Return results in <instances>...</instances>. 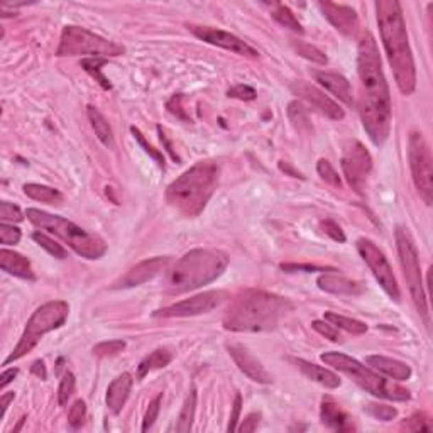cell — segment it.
I'll use <instances>...</instances> for the list:
<instances>
[{
  "label": "cell",
  "instance_id": "obj_1",
  "mask_svg": "<svg viewBox=\"0 0 433 433\" xmlns=\"http://www.w3.org/2000/svg\"><path fill=\"white\" fill-rule=\"evenodd\" d=\"M357 73L361 78L359 114L369 139L383 146L391 131V94L381 65L374 36L366 32L359 41Z\"/></svg>",
  "mask_w": 433,
  "mask_h": 433
},
{
  "label": "cell",
  "instance_id": "obj_2",
  "mask_svg": "<svg viewBox=\"0 0 433 433\" xmlns=\"http://www.w3.org/2000/svg\"><path fill=\"white\" fill-rule=\"evenodd\" d=\"M374 7L381 39L388 61L393 68L396 85L403 95H412L416 88V68H414L401 3L396 0H379Z\"/></svg>",
  "mask_w": 433,
  "mask_h": 433
},
{
  "label": "cell",
  "instance_id": "obj_3",
  "mask_svg": "<svg viewBox=\"0 0 433 433\" xmlns=\"http://www.w3.org/2000/svg\"><path fill=\"white\" fill-rule=\"evenodd\" d=\"M291 310L293 305L283 296L262 290H246L229 306L224 328L231 332L273 330Z\"/></svg>",
  "mask_w": 433,
  "mask_h": 433
},
{
  "label": "cell",
  "instance_id": "obj_4",
  "mask_svg": "<svg viewBox=\"0 0 433 433\" xmlns=\"http://www.w3.org/2000/svg\"><path fill=\"white\" fill-rule=\"evenodd\" d=\"M217 162L200 161L166 188V202L181 215L193 218L205 210L218 184Z\"/></svg>",
  "mask_w": 433,
  "mask_h": 433
},
{
  "label": "cell",
  "instance_id": "obj_5",
  "mask_svg": "<svg viewBox=\"0 0 433 433\" xmlns=\"http://www.w3.org/2000/svg\"><path fill=\"white\" fill-rule=\"evenodd\" d=\"M229 256L217 249H193L175 262L166 275L165 290L169 295L187 293L213 283L224 275Z\"/></svg>",
  "mask_w": 433,
  "mask_h": 433
},
{
  "label": "cell",
  "instance_id": "obj_6",
  "mask_svg": "<svg viewBox=\"0 0 433 433\" xmlns=\"http://www.w3.org/2000/svg\"><path fill=\"white\" fill-rule=\"evenodd\" d=\"M25 215L34 227L61 239L81 257L100 259L107 253V244L98 235L90 234L68 218L53 215L38 209H28Z\"/></svg>",
  "mask_w": 433,
  "mask_h": 433
},
{
  "label": "cell",
  "instance_id": "obj_7",
  "mask_svg": "<svg viewBox=\"0 0 433 433\" xmlns=\"http://www.w3.org/2000/svg\"><path fill=\"white\" fill-rule=\"evenodd\" d=\"M320 359L327 366H332L337 371L349 376L357 386H361L362 390L368 391L372 396L391 399V401H408L412 398L408 390L393 383V381L384 379L383 376H379V372L372 371L369 366L361 364L350 355L342 352H325L320 355Z\"/></svg>",
  "mask_w": 433,
  "mask_h": 433
},
{
  "label": "cell",
  "instance_id": "obj_8",
  "mask_svg": "<svg viewBox=\"0 0 433 433\" xmlns=\"http://www.w3.org/2000/svg\"><path fill=\"white\" fill-rule=\"evenodd\" d=\"M68 313L70 306L68 303L63 302V299H56V302H50L41 305L28 320L19 344H17L16 349L9 354V357L3 361V366H9L12 364L14 361H19V359L28 355L36 346H38L39 340L43 339L44 335L56 330L59 327H63L66 318H68Z\"/></svg>",
  "mask_w": 433,
  "mask_h": 433
},
{
  "label": "cell",
  "instance_id": "obj_9",
  "mask_svg": "<svg viewBox=\"0 0 433 433\" xmlns=\"http://www.w3.org/2000/svg\"><path fill=\"white\" fill-rule=\"evenodd\" d=\"M396 247H398L399 264H401L403 276H405L406 284H408L410 295L414 303V308L423 318L425 325L430 327V310H428V299L425 293L423 279H421L420 257H418L416 246H414L412 235L405 227L396 229Z\"/></svg>",
  "mask_w": 433,
  "mask_h": 433
},
{
  "label": "cell",
  "instance_id": "obj_10",
  "mask_svg": "<svg viewBox=\"0 0 433 433\" xmlns=\"http://www.w3.org/2000/svg\"><path fill=\"white\" fill-rule=\"evenodd\" d=\"M125 53L122 44L114 43L102 36L94 34L88 29L78 25H66L61 32L58 56H90V58H114Z\"/></svg>",
  "mask_w": 433,
  "mask_h": 433
},
{
  "label": "cell",
  "instance_id": "obj_11",
  "mask_svg": "<svg viewBox=\"0 0 433 433\" xmlns=\"http://www.w3.org/2000/svg\"><path fill=\"white\" fill-rule=\"evenodd\" d=\"M408 158L418 195L423 200L425 205L430 207L433 202V161L430 146L421 132H412L410 136Z\"/></svg>",
  "mask_w": 433,
  "mask_h": 433
},
{
  "label": "cell",
  "instance_id": "obj_12",
  "mask_svg": "<svg viewBox=\"0 0 433 433\" xmlns=\"http://www.w3.org/2000/svg\"><path fill=\"white\" fill-rule=\"evenodd\" d=\"M357 251L359 254H361V257L366 261V264L369 266V269L372 271L377 283H379L381 288L386 291V295L390 296L391 299H394V302H399L401 291H399L393 268H391L390 261L384 256L383 251H381L371 239H366V237H361V239L357 240Z\"/></svg>",
  "mask_w": 433,
  "mask_h": 433
},
{
  "label": "cell",
  "instance_id": "obj_13",
  "mask_svg": "<svg viewBox=\"0 0 433 433\" xmlns=\"http://www.w3.org/2000/svg\"><path fill=\"white\" fill-rule=\"evenodd\" d=\"M342 169L352 190L359 195L364 193L366 180L372 169V158L359 140H350L344 149Z\"/></svg>",
  "mask_w": 433,
  "mask_h": 433
},
{
  "label": "cell",
  "instance_id": "obj_14",
  "mask_svg": "<svg viewBox=\"0 0 433 433\" xmlns=\"http://www.w3.org/2000/svg\"><path fill=\"white\" fill-rule=\"evenodd\" d=\"M227 291H205V293L191 296V298L178 302L175 305H169L166 308L154 312V317L159 318H175V317H195L209 313L215 310L217 306L222 305L225 298H227Z\"/></svg>",
  "mask_w": 433,
  "mask_h": 433
},
{
  "label": "cell",
  "instance_id": "obj_15",
  "mask_svg": "<svg viewBox=\"0 0 433 433\" xmlns=\"http://www.w3.org/2000/svg\"><path fill=\"white\" fill-rule=\"evenodd\" d=\"M187 28H188V31H191V34L197 36L198 39L205 41V43L213 44V46L222 47V50H227V51H231V53L239 54V56H244V58H259L257 50H254L251 44H247L246 41L237 38L235 34H231V32L212 28V25L188 24Z\"/></svg>",
  "mask_w": 433,
  "mask_h": 433
},
{
  "label": "cell",
  "instance_id": "obj_16",
  "mask_svg": "<svg viewBox=\"0 0 433 433\" xmlns=\"http://www.w3.org/2000/svg\"><path fill=\"white\" fill-rule=\"evenodd\" d=\"M291 92H293L296 97L305 100L313 109L324 114L325 117L332 118V120H342L346 117V112H344L342 107L334 98L325 95V92H321L315 85L305 83V81H296V83L291 85Z\"/></svg>",
  "mask_w": 433,
  "mask_h": 433
},
{
  "label": "cell",
  "instance_id": "obj_17",
  "mask_svg": "<svg viewBox=\"0 0 433 433\" xmlns=\"http://www.w3.org/2000/svg\"><path fill=\"white\" fill-rule=\"evenodd\" d=\"M318 9L321 10V14L327 17L328 22L334 25L337 31L342 32L344 36L354 38L357 34L359 17L352 7L334 2H318Z\"/></svg>",
  "mask_w": 433,
  "mask_h": 433
},
{
  "label": "cell",
  "instance_id": "obj_18",
  "mask_svg": "<svg viewBox=\"0 0 433 433\" xmlns=\"http://www.w3.org/2000/svg\"><path fill=\"white\" fill-rule=\"evenodd\" d=\"M169 259L168 257H151L146 261L139 262L134 268L129 269L120 279L114 284V288H134L139 284L146 283V281L153 279L154 276H158L159 273L165 271L166 266H168Z\"/></svg>",
  "mask_w": 433,
  "mask_h": 433
},
{
  "label": "cell",
  "instance_id": "obj_19",
  "mask_svg": "<svg viewBox=\"0 0 433 433\" xmlns=\"http://www.w3.org/2000/svg\"><path fill=\"white\" fill-rule=\"evenodd\" d=\"M227 350H229V354H231V357L234 359L237 368L249 377V379L256 381V383L259 384L273 383L271 374L266 371L264 366H262L261 362H259L257 359L246 349V347L239 346V344H231V346H227Z\"/></svg>",
  "mask_w": 433,
  "mask_h": 433
},
{
  "label": "cell",
  "instance_id": "obj_20",
  "mask_svg": "<svg viewBox=\"0 0 433 433\" xmlns=\"http://www.w3.org/2000/svg\"><path fill=\"white\" fill-rule=\"evenodd\" d=\"M366 364L372 371L391 377L393 381H408L412 377V368L408 364L396 361V359L384 357V355H369V357H366Z\"/></svg>",
  "mask_w": 433,
  "mask_h": 433
},
{
  "label": "cell",
  "instance_id": "obj_21",
  "mask_svg": "<svg viewBox=\"0 0 433 433\" xmlns=\"http://www.w3.org/2000/svg\"><path fill=\"white\" fill-rule=\"evenodd\" d=\"M315 80L325 88V90H328L334 97L339 98L340 102L346 103L347 107H352L355 103L352 87H350L349 80H347L346 76L332 72H317Z\"/></svg>",
  "mask_w": 433,
  "mask_h": 433
},
{
  "label": "cell",
  "instance_id": "obj_22",
  "mask_svg": "<svg viewBox=\"0 0 433 433\" xmlns=\"http://www.w3.org/2000/svg\"><path fill=\"white\" fill-rule=\"evenodd\" d=\"M132 384H134V379L129 372H124V374L117 376L112 383L107 388V408L110 410L114 414H118L122 412V408L127 403L129 394H131Z\"/></svg>",
  "mask_w": 433,
  "mask_h": 433
},
{
  "label": "cell",
  "instance_id": "obj_23",
  "mask_svg": "<svg viewBox=\"0 0 433 433\" xmlns=\"http://www.w3.org/2000/svg\"><path fill=\"white\" fill-rule=\"evenodd\" d=\"M320 418L321 423L325 427L332 428L335 432H352L354 423L350 420V416L340 408L339 405L332 398H324L321 399V408H320Z\"/></svg>",
  "mask_w": 433,
  "mask_h": 433
},
{
  "label": "cell",
  "instance_id": "obj_24",
  "mask_svg": "<svg viewBox=\"0 0 433 433\" xmlns=\"http://www.w3.org/2000/svg\"><path fill=\"white\" fill-rule=\"evenodd\" d=\"M317 284L321 291L332 295H361L366 290L364 284L359 283V281L337 275H327V273L318 277Z\"/></svg>",
  "mask_w": 433,
  "mask_h": 433
},
{
  "label": "cell",
  "instance_id": "obj_25",
  "mask_svg": "<svg viewBox=\"0 0 433 433\" xmlns=\"http://www.w3.org/2000/svg\"><path fill=\"white\" fill-rule=\"evenodd\" d=\"M0 268L2 271H6L7 275H12L21 279H34V273H32L31 262L28 257H24L19 253H14V251L2 249L0 251Z\"/></svg>",
  "mask_w": 433,
  "mask_h": 433
},
{
  "label": "cell",
  "instance_id": "obj_26",
  "mask_svg": "<svg viewBox=\"0 0 433 433\" xmlns=\"http://www.w3.org/2000/svg\"><path fill=\"white\" fill-rule=\"evenodd\" d=\"M295 364L298 366L299 371L303 372V376L306 379L313 381V383L320 384V386L327 388V390H337L340 386V377L335 374V372L328 371V369L320 368V366L313 364V362L305 361V359H295Z\"/></svg>",
  "mask_w": 433,
  "mask_h": 433
},
{
  "label": "cell",
  "instance_id": "obj_27",
  "mask_svg": "<svg viewBox=\"0 0 433 433\" xmlns=\"http://www.w3.org/2000/svg\"><path fill=\"white\" fill-rule=\"evenodd\" d=\"M87 116L92 124V129L95 131V136H97L100 142H102L105 147H109V149H112V147L116 146V139H114L112 127L109 125L107 118L103 117V114L100 112L98 109H95L94 105H88Z\"/></svg>",
  "mask_w": 433,
  "mask_h": 433
},
{
  "label": "cell",
  "instance_id": "obj_28",
  "mask_svg": "<svg viewBox=\"0 0 433 433\" xmlns=\"http://www.w3.org/2000/svg\"><path fill=\"white\" fill-rule=\"evenodd\" d=\"M173 361V354L168 349H156L153 350L149 355L142 359L138 366V377L142 379L144 376L149 374L151 371H156V369L166 368L169 362Z\"/></svg>",
  "mask_w": 433,
  "mask_h": 433
},
{
  "label": "cell",
  "instance_id": "obj_29",
  "mask_svg": "<svg viewBox=\"0 0 433 433\" xmlns=\"http://www.w3.org/2000/svg\"><path fill=\"white\" fill-rule=\"evenodd\" d=\"M24 193L28 195L31 200H36V202H43V203H50V205H61L63 203V193L56 188L51 187H44V184L38 183H28L24 184Z\"/></svg>",
  "mask_w": 433,
  "mask_h": 433
},
{
  "label": "cell",
  "instance_id": "obj_30",
  "mask_svg": "<svg viewBox=\"0 0 433 433\" xmlns=\"http://www.w3.org/2000/svg\"><path fill=\"white\" fill-rule=\"evenodd\" d=\"M195 412H197V391L191 390L190 394L187 396L183 403V408H181L180 416H178L175 430L187 433L191 430V425H193L195 420Z\"/></svg>",
  "mask_w": 433,
  "mask_h": 433
},
{
  "label": "cell",
  "instance_id": "obj_31",
  "mask_svg": "<svg viewBox=\"0 0 433 433\" xmlns=\"http://www.w3.org/2000/svg\"><path fill=\"white\" fill-rule=\"evenodd\" d=\"M324 320H327L328 324L334 325L335 328L346 330L352 335H362L368 332V325H366L364 321H359V320H355V318L339 315V313H334V312L325 313Z\"/></svg>",
  "mask_w": 433,
  "mask_h": 433
},
{
  "label": "cell",
  "instance_id": "obj_32",
  "mask_svg": "<svg viewBox=\"0 0 433 433\" xmlns=\"http://www.w3.org/2000/svg\"><path fill=\"white\" fill-rule=\"evenodd\" d=\"M271 7H273L271 16L277 24H281L283 28H288V29H291V31L303 34L302 24H299L298 19H296V16L290 7L284 6V3H271Z\"/></svg>",
  "mask_w": 433,
  "mask_h": 433
},
{
  "label": "cell",
  "instance_id": "obj_33",
  "mask_svg": "<svg viewBox=\"0 0 433 433\" xmlns=\"http://www.w3.org/2000/svg\"><path fill=\"white\" fill-rule=\"evenodd\" d=\"M105 63H107L105 58H85V59H81V66H83L85 72L90 73V75L95 78V81H98L100 87H102L103 90H110V88H112V85H110L109 80H107L105 76L102 75V68L105 66Z\"/></svg>",
  "mask_w": 433,
  "mask_h": 433
},
{
  "label": "cell",
  "instance_id": "obj_34",
  "mask_svg": "<svg viewBox=\"0 0 433 433\" xmlns=\"http://www.w3.org/2000/svg\"><path fill=\"white\" fill-rule=\"evenodd\" d=\"M32 239H34L44 251H47L53 257L56 259L68 257V253H66L65 247H63L61 244H58L54 239H51L50 235L44 234V232H34V234H32Z\"/></svg>",
  "mask_w": 433,
  "mask_h": 433
},
{
  "label": "cell",
  "instance_id": "obj_35",
  "mask_svg": "<svg viewBox=\"0 0 433 433\" xmlns=\"http://www.w3.org/2000/svg\"><path fill=\"white\" fill-rule=\"evenodd\" d=\"M291 44H293L295 51L299 54V56L310 59V61L317 63V65H327V61H328L327 56H325L318 47L312 46V44H308V43H303V41H293Z\"/></svg>",
  "mask_w": 433,
  "mask_h": 433
},
{
  "label": "cell",
  "instance_id": "obj_36",
  "mask_svg": "<svg viewBox=\"0 0 433 433\" xmlns=\"http://www.w3.org/2000/svg\"><path fill=\"white\" fill-rule=\"evenodd\" d=\"M75 388H76V379L73 376V372L66 371L65 376H63L61 383H59L58 388V403L59 406H66L68 401L72 399L73 393H75Z\"/></svg>",
  "mask_w": 433,
  "mask_h": 433
},
{
  "label": "cell",
  "instance_id": "obj_37",
  "mask_svg": "<svg viewBox=\"0 0 433 433\" xmlns=\"http://www.w3.org/2000/svg\"><path fill=\"white\" fill-rule=\"evenodd\" d=\"M317 171L325 183L332 184V187L335 188L342 187V180H340L339 173H337V169L327 161V159H320V161H318Z\"/></svg>",
  "mask_w": 433,
  "mask_h": 433
},
{
  "label": "cell",
  "instance_id": "obj_38",
  "mask_svg": "<svg viewBox=\"0 0 433 433\" xmlns=\"http://www.w3.org/2000/svg\"><path fill=\"white\" fill-rule=\"evenodd\" d=\"M131 132H132V136H134V138H136V140H138V142H139V146H140V147H142V149H144V151H146V153H147V154H149V156H151V158H153V159H154V161H156V162H158V166H159V168H161V169H162V171H165V169H166V161H165V156H162V154H161V153H159V151H158V149H154V147H153V146H151V144H149V142H147V140H146V138H144V134H142V132H140V131H139V129H136V127H131Z\"/></svg>",
  "mask_w": 433,
  "mask_h": 433
},
{
  "label": "cell",
  "instance_id": "obj_39",
  "mask_svg": "<svg viewBox=\"0 0 433 433\" xmlns=\"http://www.w3.org/2000/svg\"><path fill=\"white\" fill-rule=\"evenodd\" d=\"M125 349L124 340H105L94 347V355L97 357H110V355L120 354Z\"/></svg>",
  "mask_w": 433,
  "mask_h": 433
},
{
  "label": "cell",
  "instance_id": "obj_40",
  "mask_svg": "<svg viewBox=\"0 0 433 433\" xmlns=\"http://www.w3.org/2000/svg\"><path fill=\"white\" fill-rule=\"evenodd\" d=\"M85 418H87V405L83 399H76L68 412V423L72 428H80L83 425Z\"/></svg>",
  "mask_w": 433,
  "mask_h": 433
},
{
  "label": "cell",
  "instance_id": "obj_41",
  "mask_svg": "<svg viewBox=\"0 0 433 433\" xmlns=\"http://www.w3.org/2000/svg\"><path fill=\"white\" fill-rule=\"evenodd\" d=\"M366 410H368V413L371 414V416H374L376 420H381V421H391L398 416V410L388 405H377V403H371V405L366 406Z\"/></svg>",
  "mask_w": 433,
  "mask_h": 433
},
{
  "label": "cell",
  "instance_id": "obj_42",
  "mask_svg": "<svg viewBox=\"0 0 433 433\" xmlns=\"http://www.w3.org/2000/svg\"><path fill=\"white\" fill-rule=\"evenodd\" d=\"M401 427L408 432H430L432 430L430 420H428L423 413H416V414H413V416H410L408 420L403 421Z\"/></svg>",
  "mask_w": 433,
  "mask_h": 433
},
{
  "label": "cell",
  "instance_id": "obj_43",
  "mask_svg": "<svg viewBox=\"0 0 433 433\" xmlns=\"http://www.w3.org/2000/svg\"><path fill=\"white\" fill-rule=\"evenodd\" d=\"M161 403H162V394H158L156 398L149 403V406H147L146 414H144V420H142V432L149 430V428L154 425V421L158 420L159 410H161Z\"/></svg>",
  "mask_w": 433,
  "mask_h": 433
},
{
  "label": "cell",
  "instance_id": "obj_44",
  "mask_svg": "<svg viewBox=\"0 0 433 433\" xmlns=\"http://www.w3.org/2000/svg\"><path fill=\"white\" fill-rule=\"evenodd\" d=\"M19 240H21L19 229L14 227V225L6 224V222L0 225V242H2V246H16V244H19Z\"/></svg>",
  "mask_w": 433,
  "mask_h": 433
},
{
  "label": "cell",
  "instance_id": "obj_45",
  "mask_svg": "<svg viewBox=\"0 0 433 433\" xmlns=\"http://www.w3.org/2000/svg\"><path fill=\"white\" fill-rule=\"evenodd\" d=\"M320 229L324 231V234H327L328 237H330L332 240H335V242H346V234H344L342 227H340L339 224H337L335 220H332V218H327V220H321L320 222Z\"/></svg>",
  "mask_w": 433,
  "mask_h": 433
},
{
  "label": "cell",
  "instance_id": "obj_46",
  "mask_svg": "<svg viewBox=\"0 0 433 433\" xmlns=\"http://www.w3.org/2000/svg\"><path fill=\"white\" fill-rule=\"evenodd\" d=\"M0 218L2 222H22L24 220V215H22L21 209L14 203L9 202H2L0 203Z\"/></svg>",
  "mask_w": 433,
  "mask_h": 433
},
{
  "label": "cell",
  "instance_id": "obj_47",
  "mask_svg": "<svg viewBox=\"0 0 433 433\" xmlns=\"http://www.w3.org/2000/svg\"><path fill=\"white\" fill-rule=\"evenodd\" d=\"M288 114H290V118L293 120V124L296 127H302V125H306L308 127V117H306V110L303 107V103L299 102H291L288 105Z\"/></svg>",
  "mask_w": 433,
  "mask_h": 433
},
{
  "label": "cell",
  "instance_id": "obj_48",
  "mask_svg": "<svg viewBox=\"0 0 433 433\" xmlns=\"http://www.w3.org/2000/svg\"><path fill=\"white\" fill-rule=\"evenodd\" d=\"M227 95L231 98L251 102V100H254L257 97V92L254 90L253 87H249V85H235V87H232L231 90L227 92Z\"/></svg>",
  "mask_w": 433,
  "mask_h": 433
},
{
  "label": "cell",
  "instance_id": "obj_49",
  "mask_svg": "<svg viewBox=\"0 0 433 433\" xmlns=\"http://www.w3.org/2000/svg\"><path fill=\"white\" fill-rule=\"evenodd\" d=\"M312 327L315 328L318 334L324 335L325 339L332 340V342H339V340H340L339 330H337L334 325L328 324L327 320H315V321H313V324H312Z\"/></svg>",
  "mask_w": 433,
  "mask_h": 433
},
{
  "label": "cell",
  "instance_id": "obj_50",
  "mask_svg": "<svg viewBox=\"0 0 433 433\" xmlns=\"http://www.w3.org/2000/svg\"><path fill=\"white\" fill-rule=\"evenodd\" d=\"M281 269L286 273H296V271H305V273H315V271H335L332 268H318L313 264H281Z\"/></svg>",
  "mask_w": 433,
  "mask_h": 433
},
{
  "label": "cell",
  "instance_id": "obj_51",
  "mask_svg": "<svg viewBox=\"0 0 433 433\" xmlns=\"http://www.w3.org/2000/svg\"><path fill=\"white\" fill-rule=\"evenodd\" d=\"M240 410H242V396L239 393L235 394L234 399V406H232V414H231V421H229V432H237V423L240 420Z\"/></svg>",
  "mask_w": 433,
  "mask_h": 433
},
{
  "label": "cell",
  "instance_id": "obj_52",
  "mask_svg": "<svg viewBox=\"0 0 433 433\" xmlns=\"http://www.w3.org/2000/svg\"><path fill=\"white\" fill-rule=\"evenodd\" d=\"M259 421H261V413L247 414L246 420L242 421V425H240V427H237V432H244V433L256 432L257 427H259Z\"/></svg>",
  "mask_w": 433,
  "mask_h": 433
},
{
  "label": "cell",
  "instance_id": "obj_53",
  "mask_svg": "<svg viewBox=\"0 0 433 433\" xmlns=\"http://www.w3.org/2000/svg\"><path fill=\"white\" fill-rule=\"evenodd\" d=\"M181 100H183V95H173L171 100L168 102V110L171 114H175L176 117H180L181 120H190V117L187 116V114L183 112V109H181Z\"/></svg>",
  "mask_w": 433,
  "mask_h": 433
},
{
  "label": "cell",
  "instance_id": "obj_54",
  "mask_svg": "<svg viewBox=\"0 0 433 433\" xmlns=\"http://www.w3.org/2000/svg\"><path fill=\"white\" fill-rule=\"evenodd\" d=\"M17 372H19V371H17L16 368L6 369V371L2 372V376H0V391H3L7 386H9L10 383H12L14 377L17 376Z\"/></svg>",
  "mask_w": 433,
  "mask_h": 433
},
{
  "label": "cell",
  "instance_id": "obj_55",
  "mask_svg": "<svg viewBox=\"0 0 433 433\" xmlns=\"http://www.w3.org/2000/svg\"><path fill=\"white\" fill-rule=\"evenodd\" d=\"M31 372L34 376H38L39 379H46L47 377V372H46V366H44V362L43 361H36L34 364L31 366Z\"/></svg>",
  "mask_w": 433,
  "mask_h": 433
},
{
  "label": "cell",
  "instance_id": "obj_56",
  "mask_svg": "<svg viewBox=\"0 0 433 433\" xmlns=\"http://www.w3.org/2000/svg\"><path fill=\"white\" fill-rule=\"evenodd\" d=\"M10 401H14V393H6V394H2V398H0V406H2V410H0V418L6 416L7 408H9Z\"/></svg>",
  "mask_w": 433,
  "mask_h": 433
},
{
  "label": "cell",
  "instance_id": "obj_57",
  "mask_svg": "<svg viewBox=\"0 0 433 433\" xmlns=\"http://www.w3.org/2000/svg\"><path fill=\"white\" fill-rule=\"evenodd\" d=\"M158 132H159V136H161V140H162V142H165V146H166V149H168V153L171 154V158L175 159V161H180V158H178L175 151H173L171 142H169V140L166 139V134H165V132H162V129H161V127H158Z\"/></svg>",
  "mask_w": 433,
  "mask_h": 433
},
{
  "label": "cell",
  "instance_id": "obj_58",
  "mask_svg": "<svg viewBox=\"0 0 433 433\" xmlns=\"http://www.w3.org/2000/svg\"><path fill=\"white\" fill-rule=\"evenodd\" d=\"M279 169H281V171L286 173V175H290V176H293V178H302V180H303L302 173H298V171H296V169L291 168V166L288 165V162L281 161V162H279Z\"/></svg>",
  "mask_w": 433,
  "mask_h": 433
}]
</instances>
